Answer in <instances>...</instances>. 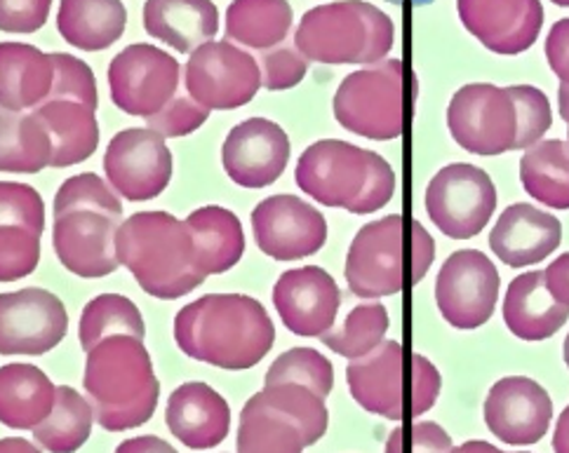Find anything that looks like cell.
Listing matches in <instances>:
<instances>
[{"mask_svg":"<svg viewBox=\"0 0 569 453\" xmlns=\"http://www.w3.org/2000/svg\"><path fill=\"white\" fill-rule=\"evenodd\" d=\"M174 341L191 360L246 372L271 353L276 326L252 296L208 294L177 313Z\"/></svg>","mask_w":569,"mask_h":453,"instance_id":"6da1fadb","label":"cell"},{"mask_svg":"<svg viewBox=\"0 0 569 453\" xmlns=\"http://www.w3.org/2000/svg\"><path fill=\"white\" fill-rule=\"evenodd\" d=\"M83 387L94 409V421L109 432H123L151 421L160 383L144 341L113 336L99 343L86 360Z\"/></svg>","mask_w":569,"mask_h":453,"instance_id":"7a4b0ae2","label":"cell"},{"mask_svg":"<svg viewBox=\"0 0 569 453\" xmlns=\"http://www.w3.org/2000/svg\"><path fill=\"white\" fill-rule=\"evenodd\" d=\"M116 252L149 296L174 301L206 282L196 268V244L187 221L168 212H137L120 223Z\"/></svg>","mask_w":569,"mask_h":453,"instance_id":"3957f363","label":"cell"},{"mask_svg":"<svg viewBox=\"0 0 569 453\" xmlns=\"http://www.w3.org/2000/svg\"><path fill=\"white\" fill-rule=\"evenodd\" d=\"M389 14L365 0L318 6L301 17L295 33L299 52L318 64H379L393 48Z\"/></svg>","mask_w":569,"mask_h":453,"instance_id":"277c9868","label":"cell"},{"mask_svg":"<svg viewBox=\"0 0 569 453\" xmlns=\"http://www.w3.org/2000/svg\"><path fill=\"white\" fill-rule=\"evenodd\" d=\"M330 414L311 387H263L240 411L238 453H303L328 432Z\"/></svg>","mask_w":569,"mask_h":453,"instance_id":"5b68a950","label":"cell"},{"mask_svg":"<svg viewBox=\"0 0 569 453\" xmlns=\"http://www.w3.org/2000/svg\"><path fill=\"white\" fill-rule=\"evenodd\" d=\"M335 118L343 130L372 141L402 134V61L383 59L343 78L335 94Z\"/></svg>","mask_w":569,"mask_h":453,"instance_id":"8992f818","label":"cell"},{"mask_svg":"<svg viewBox=\"0 0 569 453\" xmlns=\"http://www.w3.org/2000/svg\"><path fill=\"white\" fill-rule=\"evenodd\" d=\"M447 128L463 151L501 155L516 151L518 109L508 88L473 82L455 92L447 109Z\"/></svg>","mask_w":569,"mask_h":453,"instance_id":"52a82bcc","label":"cell"},{"mask_svg":"<svg viewBox=\"0 0 569 453\" xmlns=\"http://www.w3.org/2000/svg\"><path fill=\"white\" fill-rule=\"evenodd\" d=\"M497 210V189L485 170L469 162L442 168L426 189V212L438 231L452 240L482 233Z\"/></svg>","mask_w":569,"mask_h":453,"instance_id":"ba28073f","label":"cell"},{"mask_svg":"<svg viewBox=\"0 0 569 453\" xmlns=\"http://www.w3.org/2000/svg\"><path fill=\"white\" fill-rule=\"evenodd\" d=\"M184 76L189 97L210 111L246 107L263 85L257 59L231 40H212L191 52Z\"/></svg>","mask_w":569,"mask_h":453,"instance_id":"9c48e42d","label":"cell"},{"mask_svg":"<svg viewBox=\"0 0 569 453\" xmlns=\"http://www.w3.org/2000/svg\"><path fill=\"white\" fill-rule=\"evenodd\" d=\"M372 174V151L341 139L311 143L297 162V187L325 208L351 212Z\"/></svg>","mask_w":569,"mask_h":453,"instance_id":"30bf717a","label":"cell"},{"mask_svg":"<svg viewBox=\"0 0 569 453\" xmlns=\"http://www.w3.org/2000/svg\"><path fill=\"white\" fill-rule=\"evenodd\" d=\"M179 61L156 46L137 43L118 52L109 67L113 104L137 118H151L177 97Z\"/></svg>","mask_w":569,"mask_h":453,"instance_id":"8fae6325","label":"cell"},{"mask_svg":"<svg viewBox=\"0 0 569 453\" xmlns=\"http://www.w3.org/2000/svg\"><path fill=\"white\" fill-rule=\"evenodd\" d=\"M499 290L501 278L492 259L478 250H459L440 268L436 303L445 322L469 332L492 318Z\"/></svg>","mask_w":569,"mask_h":453,"instance_id":"7c38bea8","label":"cell"},{"mask_svg":"<svg viewBox=\"0 0 569 453\" xmlns=\"http://www.w3.org/2000/svg\"><path fill=\"white\" fill-rule=\"evenodd\" d=\"M104 172L111 189L130 202L158 198L172 179V153L166 137L151 128L118 132L107 147Z\"/></svg>","mask_w":569,"mask_h":453,"instance_id":"4fadbf2b","label":"cell"},{"mask_svg":"<svg viewBox=\"0 0 569 453\" xmlns=\"http://www.w3.org/2000/svg\"><path fill=\"white\" fill-rule=\"evenodd\" d=\"M67 332V308L52 292L29 286L0 296V355H46Z\"/></svg>","mask_w":569,"mask_h":453,"instance_id":"5bb4252c","label":"cell"},{"mask_svg":"<svg viewBox=\"0 0 569 453\" xmlns=\"http://www.w3.org/2000/svg\"><path fill=\"white\" fill-rule=\"evenodd\" d=\"M402 217L391 214L362 225L353 238L343 278L358 299L396 296L402 290Z\"/></svg>","mask_w":569,"mask_h":453,"instance_id":"9a60e30c","label":"cell"},{"mask_svg":"<svg viewBox=\"0 0 569 453\" xmlns=\"http://www.w3.org/2000/svg\"><path fill=\"white\" fill-rule=\"evenodd\" d=\"M252 231L259 250L276 261L307 259L322 250L328 221L295 195H271L252 212Z\"/></svg>","mask_w":569,"mask_h":453,"instance_id":"2e32d148","label":"cell"},{"mask_svg":"<svg viewBox=\"0 0 569 453\" xmlns=\"http://www.w3.org/2000/svg\"><path fill=\"white\" fill-rule=\"evenodd\" d=\"M290 160V139L273 120L250 118L236 125L221 147V164L242 189H267Z\"/></svg>","mask_w":569,"mask_h":453,"instance_id":"e0dca14e","label":"cell"},{"mask_svg":"<svg viewBox=\"0 0 569 453\" xmlns=\"http://www.w3.org/2000/svg\"><path fill=\"white\" fill-rule=\"evenodd\" d=\"M120 219L99 210H78L54 219L52 244L54 254L69 273L97 280L118 271L116 240Z\"/></svg>","mask_w":569,"mask_h":453,"instance_id":"ac0fdd59","label":"cell"},{"mask_svg":"<svg viewBox=\"0 0 569 453\" xmlns=\"http://www.w3.org/2000/svg\"><path fill=\"white\" fill-rule=\"evenodd\" d=\"M553 402L546 390L527 376H506L485 400V423L503 444H537L551 425Z\"/></svg>","mask_w":569,"mask_h":453,"instance_id":"d6986e66","label":"cell"},{"mask_svg":"<svg viewBox=\"0 0 569 453\" xmlns=\"http://www.w3.org/2000/svg\"><path fill=\"white\" fill-rule=\"evenodd\" d=\"M273 305L292 334L320 339L335 326L341 292L328 271L318 265H303L278 278Z\"/></svg>","mask_w":569,"mask_h":453,"instance_id":"ffe728a7","label":"cell"},{"mask_svg":"<svg viewBox=\"0 0 569 453\" xmlns=\"http://www.w3.org/2000/svg\"><path fill=\"white\" fill-rule=\"evenodd\" d=\"M457 12L466 31L506 57L530 50L543 27L539 0H457Z\"/></svg>","mask_w":569,"mask_h":453,"instance_id":"44dd1931","label":"cell"},{"mask_svg":"<svg viewBox=\"0 0 569 453\" xmlns=\"http://www.w3.org/2000/svg\"><path fill=\"white\" fill-rule=\"evenodd\" d=\"M347 383L365 411L389 421L405 419V364L398 341H383L370 355L351 360Z\"/></svg>","mask_w":569,"mask_h":453,"instance_id":"7402d4cb","label":"cell"},{"mask_svg":"<svg viewBox=\"0 0 569 453\" xmlns=\"http://www.w3.org/2000/svg\"><path fill=\"white\" fill-rule=\"evenodd\" d=\"M562 242V223L535 204L518 202L506 208L490 233L492 252L511 268L541 263Z\"/></svg>","mask_w":569,"mask_h":453,"instance_id":"603a6c76","label":"cell"},{"mask_svg":"<svg viewBox=\"0 0 569 453\" xmlns=\"http://www.w3.org/2000/svg\"><path fill=\"white\" fill-rule=\"evenodd\" d=\"M166 423L172 435L193 451L219 446L229 435L231 409L208 383H181L168 400Z\"/></svg>","mask_w":569,"mask_h":453,"instance_id":"cb8c5ba5","label":"cell"},{"mask_svg":"<svg viewBox=\"0 0 569 453\" xmlns=\"http://www.w3.org/2000/svg\"><path fill=\"white\" fill-rule=\"evenodd\" d=\"M54 90L52 54L24 43L0 46V107L27 113L43 107Z\"/></svg>","mask_w":569,"mask_h":453,"instance_id":"d4e9b609","label":"cell"},{"mask_svg":"<svg viewBox=\"0 0 569 453\" xmlns=\"http://www.w3.org/2000/svg\"><path fill=\"white\" fill-rule=\"evenodd\" d=\"M569 320V308L548 292L546 275L532 271L518 275L503 296V322L522 341H546Z\"/></svg>","mask_w":569,"mask_h":453,"instance_id":"484cf974","label":"cell"},{"mask_svg":"<svg viewBox=\"0 0 569 453\" xmlns=\"http://www.w3.org/2000/svg\"><path fill=\"white\" fill-rule=\"evenodd\" d=\"M144 29L177 52H196L212 43L219 12L212 0H147Z\"/></svg>","mask_w":569,"mask_h":453,"instance_id":"4316f807","label":"cell"},{"mask_svg":"<svg viewBox=\"0 0 569 453\" xmlns=\"http://www.w3.org/2000/svg\"><path fill=\"white\" fill-rule=\"evenodd\" d=\"M57 404L54 383L33 364L0 369V421L14 430H36Z\"/></svg>","mask_w":569,"mask_h":453,"instance_id":"83f0119b","label":"cell"},{"mask_svg":"<svg viewBox=\"0 0 569 453\" xmlns=\"http://www.w3.org/2000/svg\"><path fill=\"white\" fill-rule=\"evenodd\" d=\"M189 231L196 244V268L200 275L227 273L246 254V233L231 210L208 204L189 214Z\"/></svg>","mask_w":569,"mask_h":453,"instance_id":"f1b7e54d","label":"cell"},{"mask_svg":"<svg viewBox=\"0 0 569 453\" xmlns=\"http://www.w3.org/2000/svg\"><path fill=\"white\" fill-rule=\"evenodd\" d=\"M128 12L120 0H62L57 29L69 46L99 52L111 48L126 33Z\"/></svg>","mask_w":569,"mask_h":453,"instance_id":"f546056e","label":"cell"},{"mask_svg":"<svg viewBox=\"0 0 569 453\" xmlns=\"http://www.w3.org/2000/svg\"><path fill=\"white\" fill-rule=\"evenodd\" d=\"M54 143L52 168L62 170L88 160L99 147L97 115L90 107L67 99H48L33 111Z\"/></svg>","mask_w":569,"mask_h":453,"instance_id":"4dcf8cb0","label":"cell"},{"mask_svg":"<svg viewBox=\"0 0 569 453\" xmlns=\"http://www.w3.org/2000/svg\"><path fill=\"white\" fill-rule=\"evenodd\" d=\"M292 8L288 0H233L227 10V38L259 52L288 40Z\"/></svg>","mask_w":569,"mask_h":453,"instance_id":"1f68e13d","label":"cell"},{"mask_svg":"<svg viewBox=\"0 0 569 453\" xmlns=\"http://www.w3.org/2000/svg\"><path fill=\"white\" fill-rule=\"evenodd\" d=\"M54 143L48 128L31 111H3L0 120V170L17 174H36L52 168Z\"/></svg>","mask_w":569,"mask_h":453,"instance_id":"d6a6232c","label":"cell"},{"mask_svg":"<svg viewBox=\"0 0 569 453\" xmlns=\"http://www.w3.org/2000/svg\"><path fill=\"white\" fill-rule=\"evenodd\" d=\"M522 189L553 210H569V141L546 139L520 160Z\"/></svg>","mask_w":569,"mask_h":453,"instance_id":"836d02e7","label":"cell"},{"mask_svg":"<svg viewBox=\"0 0 569 453\" xmlns=\"http://www.w3.org/2000/svg\"><path fill=\"white\" fill-rule=\"evenodd\" d=\"M94 409L78 390L57 387V404L46 423L33 430V440L50 453H76L92 435Z\"/></svg>","mask_w":569,"mask_h":453,"instance_id":"e575fe53","label":"cell"},{"mask_svg":"<svg viewBox=\"0 0 569 453\" xmlns=\"http://www.w3.org/2000/svg\"><path fill=\"white\" fill-rule=\"evenodd\" d=\"M113 336H137L144 341L147 324L139 308L120 294H101L92 299L80 315L78 339L86 353Z\"/></svg>","mask_w":569,"mask_h":453,"instance_id":"d590c367","label":"cell"},{"mask_svg":"<svg viewBox=\"0 0 569 453\" xmlns=\"http://www.w3.org/2000/svg\"><path fill=\"white\" fill-rule=\"evenodd\" d=\"M389 324V313H386V308L381 303H360L351 308L347 320L337 329L332 326L328 334H322L320 343L341 358L358 360L370 355L372 350H377L383 343Z\"/></svg>","mask_w":569,"mask_h":453,"instance_id":"8d00e7d4","label":"cell"},{"mask_svg":"<svg viewBox=\"0 0 569 453\" xmlns=\"http://www.w3.org/2000/svg\"><path fill=\"white\" fill-rule=\"evenodd\" d=\"M284 383L311 387L322 400L330 397L335 387L332 362L313 348H292L269 366L267 379H263L267 387Z\"/></svg>","mask_w":569,"mask_h":453,"instance_id":"74e56055","label":"cell"},{"mask_svg":"<svg viewBox=\"0 0 569 453\" xmlns=\"http://www.w3.org/2000/svg\"><path fill=\"white\" fill-rule=\"evenodd\" d=\"M78 210H99L123 221V202L92 172L67 179L54 195V219Z\"/></svg>","mask_w":569,"mask_h":453,"instance_id":"f35d334b","label":"cell"},{"mask_svg":"<svg viewBox=\"0 0 569 453\" xmlns=\"http://www.w3.org/2000/svg\"><path fill=\"white\" fill-rule=\"evenodd\" d=\"M40 261V235L27 225H0V280L31 275Z\"/></svg>","mask_w":569,"mask_h":453,"instance_id":"ab89813d","label":"cell"},{"mask_svg":"<svg viewBox=\"0 0 569 453\" xmlns=\"http://www.w3.org/2000/svg\"><path fill=\"white\" fill-rule=\"evenodd\" d=\"M508 90H511V97L518 109L516 151L532 149L553 125L551 101H548V97L539 88H532V85H513Z\"/></svg>","mask_w":569,"mask_h":453,"instance_id":"60d3db41","label":"cell"},{"mask_svg":"<svg viewBox=\"0 0 569 453\" xmlns=\"http://www.w3.org/2000/svg\"><path fill=\"white\" fill-rule=\"evenodd\" d=\"M0 225H27L43 235L46 231V204L40 193L27 183L3 181L0 183Z\"/></svg>","mask_w":569,"mask_h":453,"instance_id":"b9f144b4","label":"cell"},{"mask_svg":"<svg viewBox=\"0 0 569 453\" xmlns=\"http://www.w3.org/2000/svg\"><path fill=\"white\" fill-rule=\"evenodd\" d=\"M54 90L50 99H67L78 101V104H86L92 111L97 109V80L92 69L86 64L83 59L73 54L54 52Z\"/></svg>","mask_w":569,"mask_h":453,"instance_id":"7bdbcfd3","label":"cell"},{"mask_svg":"<svg viewBox=\"0 0 569 453\" xmlns=\"http://www.w3.org/2000/svg\"><path fill=\"white\" fill-rule=\"evenodd\" d=\"M261 78L263 88L271 92L290 90L303 80L309 71V59L303 57L297 48V43H282L273 50L261 52Z\"/></svg>","mask_w":569,"mask_h":453,"instance_id":"ee69618b","label":"cell"},{"mask_svg":"<svg viewBox=\"0 0 569 453\" xmlns=\"http://www.w3.org/2000/svg\"><path fill=\"white\" fill-rule=\"evenodd\" d=\"M210 109H206L193 97H174L160 113L147 118V125L166 139H179L193 134L206 125Z\"/></svg>","mask_w":569,"mask_h":453,"instance_id":"f6af8a7d","label":"cell"},{"mask_svg":"<svg viewBox=\"0 0 569 453\" xmlns=\"http://www.w3.org/2000/svg\"><path fill=\"white\" fill-rule=\"evenodd\" d=\"M452 449V437L438 423L417 421L410 427H396L383 453H450Z\"/></svg>","mask_w":569,"mask_h":453,"instance_id":"bcb514c9","label":"cell"},{"mask_svg":"<svg viewBox=\"0 0 569 453\" xmlns=\"http://www.w3.org/2000/svg\"><path fill=\"white\" fill-rule=\"evenodd\" d=\"M52 0H0V29L6 33H33L43 29Z\"/></svg>","mask_w":569,"mask_h":453,"instance_id":"7dc6e473","label":"cell"},{"mask_svg":"<svg viewBox=\"0 0 569 453\" xmlns=\"http://www.w3.org/2000/svg\"><path fill=\"white\" fill-rule=\"evenodd\" d=\"M396 193V174L391 164L372 151V174L360 200L351 208V214H372L389 204Z\"/></svg>","mask_w":569,"mask_h":453,"instance_id":"c3c4849f","label":"cell"},{"mask_svg":"<svg viewBox=\"0 0 569 453\" xmlns=\"http://www.w3.org/2000/svg\"><path fill=\"white\" fill-rule=\"evenodd\" d=\"M410 385H412L410 414L415 419H419L426 414V411L433 409V404L440 395V387H442V379L438 374V369L433 366V362H429L421 355H412Z\"/></svg>","mask_w":569,"mask_h":453,"instance_id":"681fc988","label":"cell"},{"mask_svg":"<svg viewBox=\"0 0 569 453\" xmlns=\"http://www.w3.org/2000/svg\"><path fill=\"white\" fill-rule=\"evenodd\" d=\"M546 59L551 71L560 78V85L569 88V17L560 19L548 31Z\"/></svg>","mask_w":569,"mask_h":453,"instance_id":"f907efd6","label":"cell"},{"mask_svg":"<svg viewBox=\"0 0 569 453\" xmlns=\"http://www.w3.org/2000/svg\"><path fill=\"white\" fill-rule=\"evenodd\" d=\"M436 259V242L419 221H412V284H419Z\"/></svg>","mask_w":569,"mask_h":453,"instance_id":"816d5d0a","label":"cell"},{"mask_svg":"<svg viewBox=\"0 0 569 453\" xmlns=\"http://www.w3.org/2000/svg\"><path fill=\"white\" fill-rule=\"evenodd\" d=\"M548 292L562 305L569 308V252L560 254L551 265L543 271Z\"/></svg>","mask_w":569,"mask_h":453,"instance_id":"f5cc1de1","label":"cell"},{"mask_svg":"<svg viewBox=\"0 0 569 453\" xmlns=\"http://www.w3.org/2000/svg\"><path fill=\"white\" fill-rule=\"evenodd\" d=\"M116 453H179V451L166 440H160L156 435H144V437H132V440H126L123 444H118Z\"/></svg>","mask_w":569,"mask_h":453,"instance_id":"db71d44e","label":"cell"},{"mask_svg":"<svg viewBox=\"0 0 569 453\" xmlns=\"http://www.w3.org/2000/svg\"><path fill=\"white\" fill-rule=\"evenodd\" d=\"M553 451L556 453H569V404L560 414L556 432H553Z\"/></svg>","mask_w":569,"mask_h":453,"instance_id":"11a10c76","label":"cell"},{"mask_svg":"<svg viewBox=\"0 0 569 453\" xmlns=\"http://www.w3.org/2000/svg\"><path fill=\"white\" fill-rule=\"evenodd\" d=\"M0 453H43V451L22 437H6L0 442Z\"/></svg>","mask_w":569,"mask_h":453,"instance_id":"9f6ffc18","label":"cell"},{"mask_svg":"<svg viewBox=\"0 0 569 453\" xmlns=\"http://www.w3.org/2000/svg\"><path fill=\"white\" fill-rule=\"evenodd\" d=\"M450 453H506L501 449H497L490 442H482V440H473V442H466L461 446H455Z\"/></svg>","mask_w":569,"mask_h":453,"instance_id":"6f0895ef","label":"cell"},{"mask_svg":"<svg viewBox=\"0 0 569 453\" xmlns=\"http://www.w3.org/2000/svg\"><path fill=\"white\" fill-rule=\"evenodd\" d=\"M560 115L567 122V137H569V88L560 85Z\"/></svg>","mask_w":569,"mask_h":453,"instance_id":"680465c9","label":"cell"},{"mask_svg":"<svg viewBox=\"0 0 569 453\" xmlns=\"http://www.w3.org/2000/svg\"><path fill=\"white\" fill-rule=\"evenodd\" d=\"M389 3H393V6H402V3H408V0H389ZM410 3H417V6H429V3H433V0H410Z\"/></svg>","mask_w":569,"mask_h":453,"instance_id":"91938a15","label":"cell"},{"mask_svg":"<svg viewBox=\"0 0 569 453\" xmlns=\"http://www.w3.org/2000/svg\"><path fill=\"white\" fill-rule=\"evenodd\" d=\"M562 355H565V364L569 366V334L565 339V345H562Z\"/></svg>","mask_w":569,"mask_h":453,"instance_id":"94428289","label":"cell"},{"mask_svg":"<svg viewBox=\"0 0 569 453\" xmlns=\"http://www.w3.org/2000/svg\"><path fill=\"white\" fill-rule=\"evenodd\" d=\"M551 3H556L560 8H569V0H551Z\"/></svg>","mask_w":569,"mask_h":453,"instance_id":"6125c7cd","label":"cell"},{"mask_svg":"<svg viewBox=\"0 0 569 453\" xmlns=\"http://www.w3.org/2000/svg\"><path fill=\"white\" fill-rule=\"evenodd\" d=\"M516 453H530V451H516Z\"/></svg>","mask_w":569,"mask_h":453,"instance_id":"be15d7a7","label":"cell"}]
</instances>
